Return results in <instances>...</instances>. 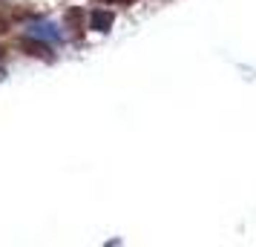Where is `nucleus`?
<instances>
[{
    "label": "nucleus",
    "mask_w": 256,
    "mask_h": 247,
    "mask_svg": "<svg viewBox=\"0 0 256 247\" xmlns=\"http://www.w3.org/2000/svg\"><path fill=\"white\" fill-rule=\"evenodd\" d=\"M29 37L35 40H44V43H60V32L55 23H46V20H38V23L29 26Z\"/></svg>",
    "instance_id": "nucleus-1"
},
{
    "label": "nucleus",
    "mask_w": 256,
    "mask_h": 247,
    "mask_svg": "<svg viewBox=\"0 0 256 247\" xmlns=\"http://www.w3.org/2000/svg\"><path fill=\"white\" fill-rule=\"evenodd\" d=\"M90 23H92V29H98V32H110V26H112V12L95 9L92 17H90Z\"/></svg>",
    "instance_id": "nucleus-3"
},
{
    "label": "nucleus",
    "mask_w": 256,
    "mask_h": 247,
    "mask_svg": "<svg viewBox=\"0 0 256 247\" xmlns=\"http://www.w3.org/2000/svg\"><path fill=\"white\" fill-rule=\"evenodd\" d=\"M0 55H3V49H0Z\"/></svg>",
    "instance_id": "nucleus-7"
},
{
    "label": "nucleus",
    "mask_w": 256,
    "mask_h": 247,
    "mask_svg": "<svg viewBox=\"0 0 256 247\" xmlns=\"http://www.w3.org/2000/svg\"><path fill=\"white\" fill-rule=\"evenodd\" d=\"M0 78H6V69H0Z\"/></svg>",
    "instance_id": "nucleus-6"
},
{
    "label": "nucleus",
    "mask_w": 256,
    "mask_h": 247,
    "mask_svg": "<svg viewBox=\"0 0 256 247\" xmlns=\"http://www.w3.org/2000/svg\"><path fill=\"white\" fill-rule=\"evenodd\" d=\"M20 46L26 49V52H29V55H38V58H52V52H49V46L46 43H44V40H40V43H38L35 37H29V40H20Z\"/></svg>",
    "instance_id": "nucleus-2"
},
{
    "label": "nucleus",
    "mask_w": 256,
    "mask_h": 247,
    "mask_svg": "<svg viewBox=\"0 0 256 247\" xmlns=\"http://www.w3.org/2000/svg\"><path fill=\"white\" fill-rule=\"evenodd\" d=\"M101 3H130V0H101Z\"/></svg>",
    "instance_id": "nucleus-5"
},
{
    "label": "nucleus",
    "mask_w": 256,
    "mask_h": 247,
    "mask_svg": "<svg viewBox=\"0 0 256 247\" xmlns=\"http://www.w3.org/2000/svg\"><path fill=\"white\" fill-rule=\"evenodd\" d=\"M6 26H9V23H6V17H0V35L6 32Z\"/></svg>",
    "instance_id": "nucleus-4"
}]
</instances>
